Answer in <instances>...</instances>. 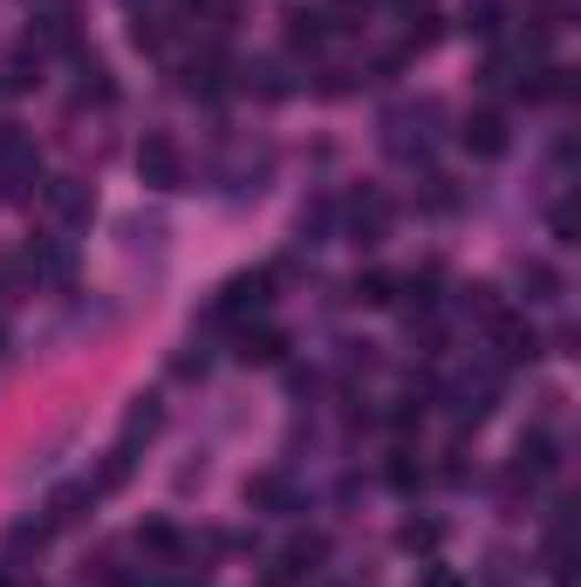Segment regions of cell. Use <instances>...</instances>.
<instances>
[{
    "mask_svg": "<svg viewBox=\"0 0 581 587\" xmlns=\"http://www.w3.org/2000/svg\"><path fill=\"white\" fill-rule=\"evenodd\" d=\"M499 14H507V0H473V8H465V21H473L479 34H492V28H499Z\"/></svg>",
    "mask_w": 581,
    "mask_h": 587,
    "instance_id": "9",
    "label": "cell"
},
{
    "mask_svg": "<svg viewBox=\"0 0 581 587\" xmlns=\"http://www.w3.org/2000/svg\"><path fill=\"white\" fill-rule=\"evenodd\" d=\"M329 34H335V28H329L322 8H294V14H288V42H294L301 55H322V49H329Z\"/></svg>",
    "mask_w": 581,
    "mask_h": 587,
    "instance_id": "4",
    "label": "cell"
},
{
    "mask_svg": "<svg viewBox=\"0 0 581 587\" xmlns=\"http://www.w3.org/2000/svg\"><path fill=\"white\" fill-rule=\"evenodd\" d=\"M465 150L499 158V150H507V116H499V109H473V116H465Z\"/></svg>",
    "mask_w": 581,
    "mask_h": 587,
    "instance_id": "3",
    "label": "cell"
},
{
    "mask_svg": "<svg viewBox=\"0 0 581 587\" xmlns=\"http://www.w3.org/2000/svg\"><path fill=\"white\" fill-rule=\"evenodd\" d=\"M281 348H288V335H281V328H260V335H253V328H240V356H247V363H281Z\"/></svg>",
    "mask_w": 581,
    "mask_h": 587,
    "instance_id": "7",
    "label": "cell"
},
{
    "mask_svg": "<svg viewBox=\"0 0 581 587\" xmlns=\"http://www.w3.org/2000/svg\"><path fill=\"white\" fill-rule=\"evenodd\" d=\"M267 301H274V266L240 273V281H226V287H219V301H212V322H219V328H240L247 315H260Z\"/></svg>",
    "mask_w": 581,
    "mask_h": 587,
    "instance_id": "1",
    "label": "cell"
},
{
    "mask_svg": "<svg viewBox=\"0 0 581 587\" xmlns=\"http://www.w3.org/2000/svg\"><path fill=\"white\" fill-rule=\"evenodd\" d=\"M247 499H253V505H288V485H281V479H253Z\"/></svg>",
    "mask_w": 581,
    "mask_h": 587,
    "instance_id": "10",
    "label": "cell"
},
{
    "mask_svg": "<svg viewBox=\"0 0 581 587\" xmlns=\"http://www.w3.org/2000/svg\"><path fill=\"white\" fill-rule=\"evenodd\" d=\"M356 301H370V307L397 301V281H391V273H363V281H356Z\"/></svg>",
    "mask_w": 581,
    "mask_h": 587,
    "instance_id": "8",
    "label": "cell"
},
{
    "mask_svg": "<svg viewBox=\"0 0 581 587\" xmlns=\"http://www.w3.org/2000/svg\"><path fill=\"white\" fill-rule=\"evenodd\" d=\"M383 226H391V206H383L376 191H363V199H349V232H356L363 247H376V240H383Z\"/></svg>",
    "mask_w": 581,
    "mask_h": 587,
    "instance_id": "5",
    "label": "cell"
},
{
    "mask_svg": "<svg viewBox=\"0 0 581 587\" xmlns=\"http://www.w3.org/2000/svg\"><path fill=\"white\" fill-rule=\"evenodd\" d=\"M42 199H49V212H55V219H90V191L75 185V178H55Z\"/></svg>",
    "mask_w": 581,
    "mask_h": 587,
    "instance_id": "6",
    "label": "cell"
},
{
    "mask_svg": "<svg viewBox=\"0 0 581 587\" xmlns=\"http://www.w3.org/2000/svg\"><path fill=\"white\" fill-rule=\"evenodd\" d=\"M137 178H144L151 191H178V185H185L178 150H172L165 137H144V144H137Z\"/></svg>",
    "mask_w": 581,
    "mask_h": 587,
    "instance_id": "2",
    "label": "cell"
}]
</instances>
